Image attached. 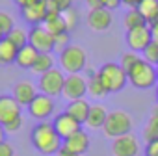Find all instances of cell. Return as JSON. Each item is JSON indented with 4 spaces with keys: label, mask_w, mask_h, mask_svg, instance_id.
Masks as SVG:
<instances>
[{
    "label": "cell",
    "mask_w": 158,
    "mask_h": 156,
    "mask_svg": "<svg viewBox=\"0 0 158 156\" xmlns=\"http://www.w3.org/2000/svg\"><path fill=\"white\" fill-rule=\"evenodd\" d=\"M32 143L41 154H58L63 147V139L54 130V125L48 121H41L32 130Z\"/></svg>",
    "instance_id": "1"
},
{
    "label": "cell",
    "mask_w": 158,
    "mask_h": 156,
    "mask_svg": "<svg viewBox=\"0 0 158 156\" xmlns=\"http://www.w3.org/2000/svg\"><path fill=\"white\" fill-rule=\"evenodd\" d=\"M127 74H128V82L136 89H149L154 84H158L156 65L145 61L143 58L139 61H136V65H132V69L127 71Z\"/></svg>",
    "instance_id": "2"
},
{
    "label": "cell",
    "mask_w": 158,
    "mask_h": 156,
    "mask_svg": "<svg viewBox=\"0 0 158 156\" xmlns=\"http://www.w3.org/2000/svg\"><path fill=\"white\" fill-rule=\"evenodd\" d=\"M60 67L67 74H80L88 67L86 50L80 45H69L60 52Z\"/></svg>",
    "instance_id": "3"
},
{
    "label": "cell",
    "mask_w": 158,
    "mask_h": 156,
    "mask_svg": "<svg viewBox=\"0 0 158 156\" xmlns=\"http://www.w3.org/2000/svg\"><path fill=\"white\" fill-rule=\"evenodd\" d=\"M99 76H101L104 88L108 89V93H117V91H121V89L127 86V82H128L127 71L121 67V63H114V61L104 63V65L99 69Z\"/></svg>",
    "instance_id": "4"
},
{
    "label": "cell",
    "mask_w": 158,
    "mask_h": 156,
    "mask_svg": "<svg viewBox=\"0 0 158 156\" xmlns=\"http://www.w3.org/2000/svg\"><path fill=\"white\" fill-rule=\"evenodd\" d=\"M130 130H132V117L127 112H123V110L110 112L108 117H106V123L102 126L104 136H108L112 139L127 136V134H130Z\"/></svg>",
    "instance_id": "5"
},
{
    "label": "cell",
    "mask_w": 158,
    "mask_h": 156,
    "mask_svg": "<svg viewBox=\"0 0 158 156\" xmlns=\"http://www.w3.org/2000/svg\"><path fill=\"white\" fill-rule=\"evenodd\" d=\"M63 84H65V74L61 69H56V67L39 76V91L48 97L61 95Z\"/></svg>",
    "instance_id": "6"
},
{
    "label": "cell",
    "mask_w": 158,
    "mask_h": 156,
    "mask_svg": "<svg viewBox=\"0 0 158 156\" xmlns=\"http://www.w3.org/2000/svg\"><path fill=\"white\" fill-rule=\"evenodd\" d=\"M88 93V78L82 74H67L65 76V84H63V91L61 97L67 99L69 102L73 101H80L84 99V95Z\"/></svg>",
    "instance_id": "7"
},
{
    "label": "cell",
    "mask_w": 158,
    "mask_h": 156,
    "mask_svg": "<svg viewBox=\"0 0 158 156\" xmlns=\"http://www.w3.org/2000/svg\"><path fill=\"white\" fill-rule=\"evenodd\" d=\"M28 43L41 54H50L54 50V35L41 24L32 26L28 32Z\"/></svg>",
    "instance_id": "8"
},
{
    "label": "cell",
    "mask_w": 158,
    "mask_h": 156,
    "mask_svg": "<svg viewBox=\"0 0 158 156\" xmlns=\"http://www.w3.org/2000/svg\"><path fill=\"white\" fill-rule=\"evenodd\" d=\"M151 43H152V35H151L149 24L138 26V28L127 32V45L132 52H143Z\"/></svg>",
    "instance_id": "9"
},
{
    "label": "cell",
    "mask_w": 158,
    "mask_h": 156,
    "mask_svg": "<svg viewBox=\"0 0 158 156\" xmlns=\"http://www.w3.org/2000/svg\"><path fill=\"white\" fill-rule=\"evenodd\" d=\"M28 112L34 119L37 121H45L52 115L54 112V99L48 97V95H43V93H37V97L32 101V104L28 106Z\"/></svg>",
    "instance_id": "10"
},
{
    "label": "cell",
    "mask_w": 158,
    "mask_h": 156,
    "mask_svg": "<svg viewBox=\"0 0 158 156\" xmlns=\"http://www.w3.org/2000/svg\"><path fill=\"white\" fill-rule=\"evenodd\" d=\"M112 154L114 156H138L139 154V143L134 134H127L121 138H115L112 141Z\"/></svg>",
    "instance_id": "11"
},
{
    "label": "cell",
    "mask_w": 158,
    "mask_h": 156,
    "mask_svg": "<svg viewBox=\"0 0 158 156\" xmlns=\"http://www.w3.org/2000/svg\"><path fill=\"white\" fill-rule=\"evenodd\" d=\"M54 130L58 132V136L65 141L67 138H71L73 134H76L78 130H82V125L78 123L76 119H73L67 112H63V113H60V115H56L54 117Z\"/></svg>",
    "instance_id": "12"
},
{
    "label": "cell",
    "mask_w": 158,
    "mask_h": 156,
    "mask_svg": "<svg viewBox=\"0 0 158 156\" xmlns=\"http://www.w3.org/2000/svg\"><path fill=\"white\" fill-rule=\"evenodd\" d=\"M21 104L13 95H0V125H8L10 121L21 117Z\"/></svg>",
    "instance_id": "13"
},
{
    "label": "cell",
    "mask_w": 158,
    "mask_h": 156,
    "mask_svg": "<svg viewBox=\"0 0 158 156\" xmlns=\"http://www.w3.org/2000/svg\"><path fill=\"white\" fill-rule=\"evenodd\" d=\"M47 15H48L47 0H43V2H39V4H34V6H30V8H23V10H21V17H23L28 24H32V26H41V24H45Z\"/></svg>",
    "instance_id": "14"
},
{
    "label": "cell",
    "mask_w": 158,
    "mask_h": 156,
    "mask_svg": "<svg viewBox=\"0 0 158 156\" xmlns=\"http://www.w3.org/2000/svg\"><path fill=\"white\" fill-rule=\"evenodd\" d=\"M112 11L106 8L101 10H89L88 13V26L95 32H104L112 26Z\"/></svg>",
    "instance_id": "15"
},
{
    "label": "cell",
    "mask_w": 158,
    "mask_h": 156,
    "mask_svg": "<svg viewBox=\"0 0 158 156\" xmlns=\"http://www.w3.org/2000/svg\"><path fill=\"white\" fill-rule=\"evenodd\" d=\"M11 95H13V99H15L21 106H30L32 101L37 97V89H35V86H34L32 82H28V80H21V82L15 84Z\"/></svg>",
    "instance_id": "16"
},
{
    "label": "cell",
    "mask_w": 158,
    "mask_h": 156,
    "mask_svg": "<svg viewBox=\"0 0 158 156\" xmlns=\"http://www.w3.org/2000/svg\"><path fill=\"white\" fill-rule=\"evenodd\" d=\"M63 147L73 150V152H76V154H84L89 149V136H88V132L78 130L76 134H73L71 138H67L63 141Z\"/></svg>",
    "instance_id": "17"
},
{
    "label": "cell",
    "mask_w": 158,
    "mask_h": 156,
    "mask_svg": "<svg viewBox=\"0 0 158 156\" xmlns=\"http://www.w3.org/2000/svg\"><path fill=\"white\" fill-rule=\"evenodd\" d=\"M89 110H91V104H89L86 99L73 101V102H69V104H67V108H65V112H67L73 119H76L80 125H86L88 115H89Z\"/></svg>",
    "instance_id": "18"
},
{
    "label": "cell",
    "mask_w": 158,
    "mask_h": 156,
    "mask_svg": "<svg viewBox=\"0 0 158 156\" xmlns=\"http://www.w3.org/2000/svg\"><path fill=\"white\" fill-rule=\"evenodd\" d=\"M108 113L110 112H106V106H102V104H91V110H89V115H88L86 125L91 130H99V128L104 126Z\"/></svg>",
    "instance_id": "19"
},
{
    "label": "cell",
    "mask_w": 158,
    "mask_h": 156,
    "mask_svg": "<svg viewBox=\"0 0 158 156\" xmlns=\"http://www.w3.org/2000/svg\"><path fill=\"white\" fill-rule=\"evenodd\" d=\"M39 54H41V52H37V50H35V48L28 43L26 47L19 48V54H17L15 63H17L21 69H30V71H32V67H34V63L37 61Z\"/></svg>",
    "instance_id": "20"
},
{
    "label": "cell",
    "mask_w": 158,
    "mask_h": 156,
    "mask_svg": "<svg viewBox=\"0 0 158 156\" xmlns=\"http://www.w3.org/2000/svg\"><path fill=\"white\" fill-rule=\"evenodd\" d=\"M43 26H45L52 35L69 32V30H67V23H65V19H63V13H48Z\"/></svg>",
    "instance_id": "21"
},
{
    "label": "cell",
    "mask_w": 158,
    "mask_h": 156,
    "mask_svg": "<svg viewBox=\"0 0 158 156\" xmlns=\"http://www.w3.org/2000/svg\"><path fill=\"white\" fill-rule=\"evenodd\" d=\"M17 54H19V48L8 37H4L2 41H0V65L13 63L17 60Z\"/></svg>",
    "instance_id": "22"
},
{
    "label": "cell",
    "mask_w": 158,
    "mask_h": 156,
    "mask_svg": "<svg viewBox=\"0 0 158 156\" xmlns=\"http://www.w3.org/2000/svg\"><path fill=\"white\" fill-rule=\"evenodd\" d=\"M88 93L95 99H102L108 95V89L104 88L102 80H101V76H99V71L93 72L91 76H88Z\"/></svg>",
    "instance_id": "23"
},
{
    "label": "cell",
    "mask_w": 158,
    "mask_h": 156,
    "mask_svg": "<svg viewBox=\"0 0 158 156\" xmlns=\"http://www.w3.org/2000/svg\"><path fill=\"white\" fill-rule=\"evenodd\" d=\"M123 24H125V28H127V32H128V30H134V28H138V26H145L147 21H145L143 15L138 11V8H132V10H128V11L125 13Z\"/></svg>",
    "instance_id": "24"
},
{
    "label": "cell",
    "mask_w": 158,
    "mask_h": 156,
    "mask_svg": "<svg viewBox=\"0 0 158 156\" xmlns=\"http://www.w3.org/2000/svg\"><path fill=\"white\" fill-rule=\"evenodd\" d=\"M138 11L143 15L147 24H151L158 15V0H141V4L138 6Z\"/></svg>",
    "instance_id": "25"
},
{
    "label": "cell",
    "mask_w": 158,
    "mask_h": 156,
    "mask_svg": "<svg viewBox=\"0 0 158 156\" xmlns=\"http://www.w3.org/2000/svg\"><path fill=\"white\" fill-rule=\"evenodd\" d=\"M50 69H54V58H52V54H39L37 61L32 67V72L41 76V74L48 72Z\"/></svg>",
    "instance_id": "26"
},
{
    "label": "cell",
    "mask_w": 158,
    "mask_h": 156,
    "mask_svg": "<svg viewBox=\"0 0 158 156\" xmlns=\"http://www.w3.org/2000/svg\"><path fill=\"white\" fill-rule=\"evenodd\" d=\"M143 139L145 143H151L154 139H158V117L156 115H151L145 128H143Z\"/></svg>",
    "instance_id": "27"
},
{
    "label": "cell",
    "mask_w": 158,
    "mask_h": 156,
    "mask_svg": "<svg viewBox=\"0 0 158 156\" xmlns=\"http://www.w3.org/2000/svg\"><path fill=\"white\" fill-rule=\"evenodd\" d=\"M6 37H8V39H10L17 48H23V47H26V45H28V32H26V30H23V28H17V26H15V28H13Z\"/></svg>",
    "instance_id": "28"
},
{
    "label": "cell",
    "mask_w": 158,
    "mask_h": 156,
    "mask_svg": "<svg viewBox=\"0 0 158 156\" xmlns=\"http://www.w3.org/2000/svg\"><path fill=\"white\" fill-rule=\"evenodd\" d=\"M141 54H143V60H145V61H149V63H152V65H158V43L152 41Z\"/></svg>",
    "instance_id": "29"
},
{
    "label": "cell",
    "mask_w": 158,
    "mask_h": 156,
    "mask_svg": "<svg viewBox=\"0 0 158 156\" xmlns=\"http://www.w3.org/2000/svg\"><path fill=\"white\" fill-rule=\"evenodd\" d=\"M139 60H141V58L138 56V52L128 50V52H125V54L121 56V67H123L125 71H130L132 65H136V61H139Z\"/></svg>",
    "instance_id": "30"
},
{
    "label": "cell",
    "mask_w": 158,
    "mask_h": 156,
    "mask_svg": "<svg viewBox=\"0 0 158 156\" xmlns=\"http://www.w3.org/2000/svg\"><path fill=\"white\" fill-rule=\"evenodd\" d=\"M13 28H15V24H13L11 15H10V13H6V11H0V30H2V32L8 35Z\"/></svg>",
    "instance_id": "31"
},
{
    "label": "cell",
    "mask_w": 158,
    "mask_h": 156,
    "mask_svg": "<svg viewBox=\"0 0 158 156\" xmlns=\"http://www.w3.org/2000/svg\"><path fill=\"white\" fill-rule=\"evenodd\" d=\"M69 45H71V43H69V32L54 35V50L61 52V50H63V48H67Z\"/></svg>",
    "instance_id": "32"
},
{
    "label": "cell",
    "mask_w": 158,
    "mask_h": 156,
    "mask_svg": "<svg viewBox=\"0 0 158 156\" xmlns=\"http://www.w3.org/2000/svg\"><path fill=\"white\" fill-rule=\"evenodd\" d=\"M63 19H65V23H67V30L71 32V30H74L76 28V19H78V13L74 11V8L73 10H69V11H65L63 13Z\"/></svg>",
    "instance_id": "33"
},
{
    "label": "cell",
    "mask_w": 158,
    "mask_h": 156,
    "mask_svg": "<svg viewBox=\"0 0 158 156\" xmlns=\"http://www.w3.org/2000/svg\"><path fill=\"white\" fill-rule=\"evenodd\" d=\"M21 126H23V115H21V117H17V119H13V121H10L8 125H4L6 132H10V134L19 132V130H21Z\"/></svg>",
    "instance_id": "34"
},
{
    "label": "cell",
    "mask_w": 158,
    "mask_h": 156,
    "mask_svg": "<svg viewBox=\"0 0 158 156\" xmlns=\"http://www.w3.org/2000/svg\"><path fill=\"white\" fill-rule=\"evenodd\" d=\"M52 2L56 4V8H58L61 13H65V11L73 10V0H52Z\"/></svg>",
    "instance_id": "35"
},
{
    "label": "cell",
    "mask_w": 158,
    "mask_h": 156,
    "mask_svg": "<svg viewBox=\"0 0 158 156\" xmlns=\"http://www.w3.org/2000/svg\"><path fill=\"white\" fill-rule=\"evenodd\" d=\"M145 156H158V139L145 145Z\"/></svg>",
    "instance_id": "36"
},
{
    "label": "cell",
    "mask_w": 158,
    "mask_h": 156,
    "mask_svg": "<svg viewBox=\"0 0 158 156\" xmlns=\"http://www.w3.org/2000/svg\"><path fill=\"white\" fill-rule=\"evenodd\" d=\"M0 156H15V150H13V147L8 141L0 143Z\"/></svg>",
    "instance_id": "37"
},
{
    "label": "cell",
    "mask_w": 158,
    "mask_h": 156,
    "mask_svg": "<svg viewBox=\"0 0 158 156\" xmlns=\"http://www.w3.org/2000/svg\"><path fill=\"white\" fill-rule=\"evenodd\" d=\"M13 2L23 10V8H30V6H34V4H39V2H43V0H13Z\"/></svg>",
    "instance_id": "38"
},
{
    "label": "cell",
    "mask_w": 158,
    "mask_h": 156,
    "mask_svg": "<svg viewBox=\"0 0 158 156\" xmlns=\"http://www.w3.org/2000/svg\"><path fill=\"white\" fill-rule=\"evenodd\" d=\"M102 6L112 11V10H115V8L121 6V0H102Z\"/></svg>",
    "instance_id": "39"
},
{
    "label": "cell",
    "mask_w": 158,
    "mask_h": 156,
    "mask_svg": "<svg viewBox=\"0 0 158 156\" xmlns=\"http://www.w3.org/2000/svg\"><path fill=\"white\" fill-rule=\"evenodd\" d=\"M86 4L89 6V10H101L102 6V0H86Z\"/></svg>",
    "instance_id": "40"
},
{
    "label": "cell",
    "mask_w": 158,
    "mask_h": 156,
    "mask_svg": "<svg viewBox=\"0 0 158 156\" xmlns=\"http://www.w3.org/2000/svg\"><path fill=\"white\" fill-rule=\"evenodd\" d=\"M149 28H151L152 41H154V43H158V23H152V24H149Z\"/></svg>",
    "instance_id": "41"
},
{
    "label": "cell",
    "mask_w": 158,
    "mask_h": 156,
    "mask_svg": "<svg viewBox=\"0 0 158 156\" xmlns=\"http://www.w3.org/2000/svg\"><path fill=\"white\" fill-rule=\"evenodd\" d=\"M56 156H80V154H76V152H73V150H69V149L61 147V149L58 150V154H56Z\"/></svg>",
    "instance_id": "42"
},
{
    "label": "cell",
    "mask_w": 158,
    "mask_h": 156,
    "mask_svg": "<svg viewBox=\"0 0 158 156\" xmlns=\"http://www.w3.org/2000/svg\"><path fill=\"white\" fill-rule=\"evenodd\" d=\"M121 2H123L125 6H128V8L132 10V8H138V6L141 4V0H121Z\"/></svg>",
    "instance_id": "43"
},
{
    "label": "cell",
    "mask_w": 158,
    "mask_h": 156,
    "mask_svg": "<svg viewBox=\"0 0 158 156\" xmlns=\"http://www.w3.org/2000/svg\"><path fill=\"white\" fill-rule=\"evenodd\" d=\"M6 128H4V125H0V143H4L6 141Z\"/></svg>",
    "instance_id": "44"
},
{
    "label": "cell",
    "mask_w": 158,
    "mask_h": 156,
    "mask_svg": "<svg viewBox=\"0 0 158 156\" xmlns=\"http://www.w3.org/2000/svg\"><path fill=\"white\" fill-rule=\"evenodd\" d=\"M152 115H156V117H158V104L154 106V110H152Z\"/></svg>",
    "instance_id": "45"
},
{
    "label": "cell",
    "mask_w": 158,
    "mask_h": 156,
    "mask_svg": "<svg viewBox=\"0 0 158 156\" xmlns=\"http://www.w3.org/2000/svg\"><path fill=\"white\" fill-rule=\"evenodd\" d=\"M4 37H6V34H4V32H2V30H0V41H2V39H4Z\"/></svg>",
    "instance_id": "46"
},
{
    "label": "cell",
    "mask_w": 158,
    "mask_h": 156,
    "mask_svg": "<svg viewBox=\"0 0 158 156\" xmlns=\"http://www.w3.org/2000/svg\"><path fill=\"white\" fill-rule=\"evenodd\" d=\"M152 23H158V15H156V19H154V21H152ZM152 23H151V24H152Z\"/></svg>",
    "instance_id": "47"
},
{
    "label": "cell",
    "mask_w": 158,
    "mask_h": 156,
    "mask_svg": "<svg viewBox=\"0 0 158 156\" xmlns=\"http://www.w3.org/2000/svg\"><path fill=\"white\" fill-rule=\"evenodd\" d=\"M156 99H158V89H156Z\"/></svg>",
    "instance_id": "48"
},
{
    "label": "cell",
    "mask_w": 158,
    "mask_h": 156,
    "mask_svg": "<svg viewBox=\"0 0 158 156\" xmlns=\"http://www.w3.org/2000/svg\"><path fill=\"white\" fill-rule=\"evenodd\" d=\"M156 74H158V67H156Z\"/></svg>",
    "instance_id": "49"
}]
</instances>
